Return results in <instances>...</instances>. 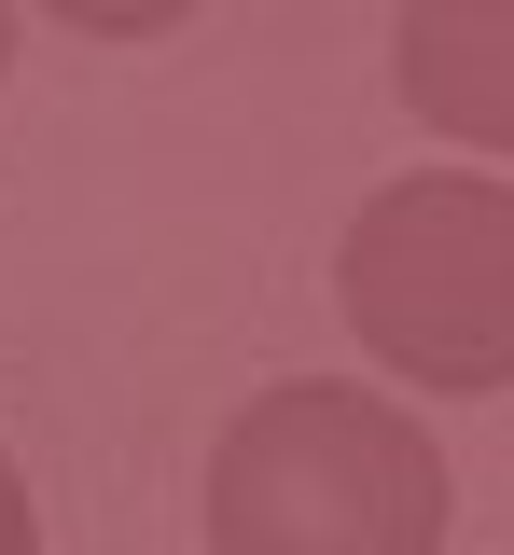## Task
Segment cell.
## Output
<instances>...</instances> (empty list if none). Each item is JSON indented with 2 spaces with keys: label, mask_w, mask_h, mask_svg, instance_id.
<instances>
[{
  "label": "cell",
  "mask_w": 514,
  "mask_h": 555,
  "mask_svg": "<svg viewBox=\"0 0 514 555\" xmlns=\"http://www.w3.org/2000/svg\"><path fill=\"white\" fill-rule=\"evenodd\" d=\"M209 542L222 555H432L445 542V459L375 389H265L209 459Z\"/></svg>",
  "instance_id": "1"
},
{
  "label": "cell",
  "mask_w": 514,
  "mask_h": 555,
  "mask_svg": "<svg viewBox=\"0 0 514 555\" xmlns=\"http://www.w3.org/2000/svg\"><path fill=\"white\" fill-rule=\"evenodd\" d=\"M348 334L403 389H514V181L417 167L348 222Z\"/></svg>",
  "instance_id": "2"
},
{
  "label": "cell",
  "mask_w": 514,
  "mask_h": 555,
  "mask_svg": "<svg viewBox=\"0 0 514 555\" xmlns=\"http://www.w3.org/2000/svg\"><path fill=\"white\" fill-rule=\"evenodd\" d=\"M389 83H403L417 126L514 153V0H417L389 28Z\"/></svg>",
  "instance_id": "3"
},
{
  "label": "cell",
  "mask_w": 514,
  "mask_h": 555,
  "mask_svg": "<svg viewBox=\"0 0 514 555\" xmlns=\"http://www.w3.org/2000/svg\"><path fill=\"white\" fill-rule=\"evenodd\" d=\"M42 542V514H28V486H14V459H0V555H28Z\"/></svg>",
  "instance_id": "4"
},
{
  "label": "cell",
  "mask_w": 514,
  "mask_h": 555,
  "mask_svg": "<svg viewBox=\"0 0 514 555\" xmlns=\"http://www.w3.org/2000/svg\"><path fill=\"white\" fill-rule=\"evenodd\" d=\"M0 69H14V14H0Z\"/></svg>",
  "instance_id": "5"
}]
</instances>
